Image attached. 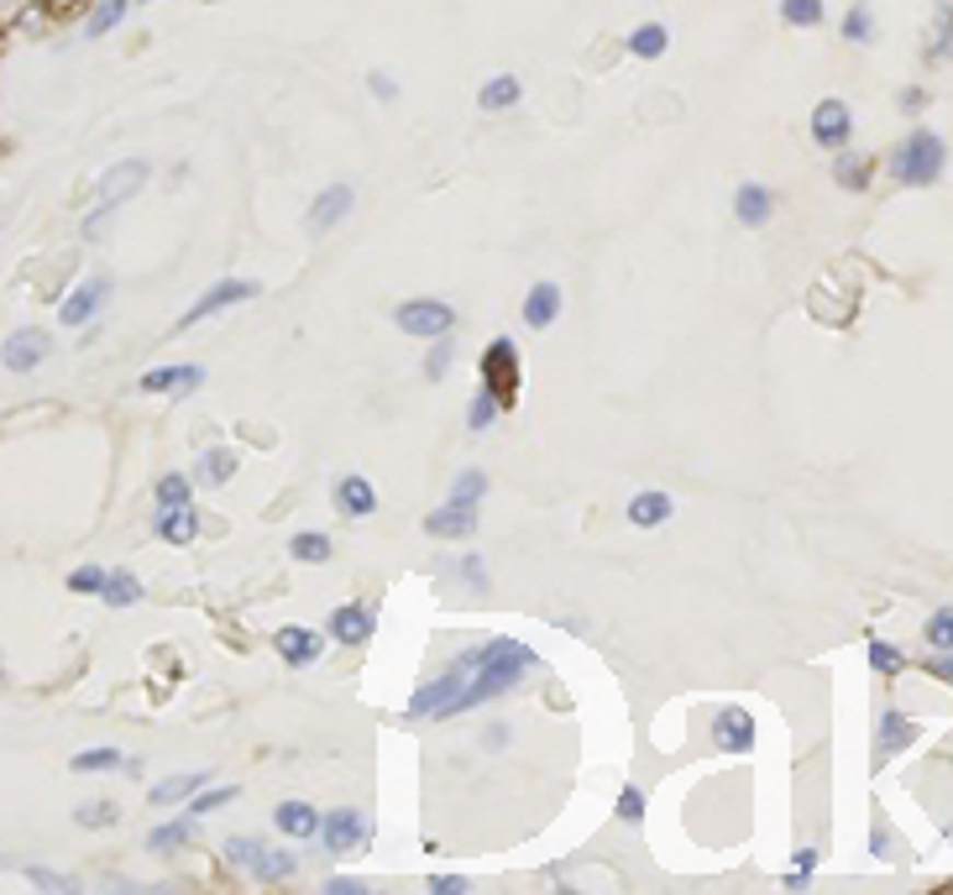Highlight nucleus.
<instances>
[{
	"label": "nucleus",
	"instance_id": "393cba45",
	"mask_svg": "<svg viewBox=\"0 0 953 895\" xmlns=\"http://www.w3.org/2000/svg\"><path fill=\"white\" fill-rule=\"evenodd\" d=\"M870 173H875V163H870L864 152H854V147L834 152V184L843 188V194H864V188H870Z\"/></svg>",
	"mask_w": 953,
	"mask_h": 895
},
{
	"label": "nucleus",
	"instance_id": "f03ea898",
	"mask_svg": "<svg viewBox=\"0 0 953 895\" xmlns=\"http://www.w3.org/2000/svg\"><path fill=\"white\" fill-rule=\"evenodd\" d=\"M885 168H891V184L928 188V184H938L943 168H949V141L938 137V131H928V126H911V131L891 147Z\"/></svg>",
	"mask_w": 953,
	"mask_h": 895
},
{
	"label": "nucleus",
	"instance_id": "13d9d810",
	"mask_svg": "<svg viewBox=\"0 0 953 895\" xmlns=\"http://www.w3.org/2000/svg\"><path fill=\"white\" fill-rule=\"evenodd\" d=\"M325 891L331 895H367V885H361V880H346V874H335V880H325Z\"/></svg>",
	"mask_w": 953,
	"mask_h": 895
},
{
	"label": "nucleus",
	"instance_id": "cd10ccee",
	"mask_svg": "<svg viewBox=\"0 0 953 895\" xmlns=\"http://www.w3.org/2000/svg\"><path fill=\"white\" fill-rule=\"evenodd\" d=\"M623 47H629V58H644V64H655V58H666L670 47V32L661 22H640L629 37H623Z\"/></svg>",
	"mask_w": 953,
	"mask_h": 895
},
{
	"label": "nucleus",
	"instance_id": "72a5a7b5",
	"mask_svg": "<svg viewBox=\"0 0 953 895\" xmlns=\"http://www.w3.org/2000/svg\"><path fill=\"white\" fill-rule=\"evenodd\" d=\"M131 5H137V0H100L95 11H90V22H84V37H90V43H100L105 32H116V26L126 22V11H131Z\"/></svg>",
	"mask_w": 953,
	"mask_h": 895
},
{
	"label": "nucleus",
	"instance_id": "4c0bfd02",
	"mask_svg": "<svg viewBox=\"0 0 953 895\" xmlns=\"http://www.w3.org/2000/svg\"><path fill=\"white\" fill-rule=\"evenodd\" d=\"M781 22L796 32H812V26L828 22V5L823 0H781Z\"/></svg>",
	"mask_w": 953,
	"mask_h": 895
},
{
	"label": "nucleus",
	"instance_id": "c85d7f7f",
	"mask_svg": "<svg viewBox=\"0 0 953 895\" xmlns=\"http://www.w3.org/2000/svg\"><path fill=\"white\" fill-rule=\"evenodd\" d=\"M294 870H299V859L294 853H278V848H257V859H252V880H263V885H278V880H294Z\"/></svg>",
	"mask_w": 953,
	"mask_h": 895
},
{
	"label": "nucleus",
	"instance_id": "7c9ffc66",
	"mask_svg": "<svg viewBox=\"0 0 953 895\" xmlns=\"http://www.w3.org/2000/svg\"><path fill=\"white\" fill-rule=\"evenodd\" d=\"M73 776H111V770H126V754L111 749V744H100V749H84L69 759Z\"/></svg>",
	"mask_w": 953,
	"mask_h": 895
},
{
	"label": "nucleus",
	"instance_id": "2f4dec72",
	"mask_svg": "<svg viewBox=\"0 0 953 895\" xmlns=\"http://www.w3.org/2000/svg\"><path fill=\"white\" fill-rule=\"evenodd\" d=\"M194 823H199V817L184 812V817H173V823L152 827V833H147V848H152V853H173V848H184L194 838Z\"/></svg>",
	"mask_w": 953,
	"mask_h": 895
},
{
	"label": "nucleus",
	"instance_id": "9d476101",
	"mask_svg": "<svg viewBox=\"0 0 953 895\" xmlns=\"http://www.w3.org/2000/svg\"><path fill=\"white\" fill-rule=\"evenodd\" d=\"M331 639L335 644H352V650H361V644H372V634H378V612L361 608V603H341V608L331 612Z\"/></svg>",
	"mask_w": 953,
	"mask_h": 895
},
{
	"label": "nucleus",
	"instance_id": "58836bf2",
	"mask_svg": "<svg viewBox=\"0 0 953 895\" xmlns=\"http://www.w3.org/2000/svg\"><path fill=\"white\" fill-rule=\"evenodd\" d=\"M498 414H503V403L482 388V393H472V403H467V429H472V435H487V429L498 424Z\"/></svg>",
	"mask_w": 953,
	"mask_h": 895
},
{
	"label": "nucleus",
	"instance_id": "de8ad7c7",
	"mask_svg": "<svg viewBox=\"0 0 953 895\" xmlns=\"http://www.w3.org/2000/svg\"><path fill=\"white\" fill-rule=\"evenodd\" d=\"M26 885H37V891H58V895L79 891V880H69V874H53V870H43V864H32V870H26Z\"/></svg>",
	"mask_w": 953,
	"mask_h": 895
},
{
	"label": "nucleus",
	"instance_id": "a19ab883",
	"mask_svg": "<svg viewBox=\"0 0 953 895\" xmlns=\"http://www.w3.org/2000/svg\"><path fill=\"white\" fill-rule=\"evenodd\" d=\"M922 644H928V650H953V608L928 612V623H922Z\"/></svg>",
	"mask_w": 953,
	"mask_h": 895
},
{
	"label": "nucleus",
	"instance_id": "bf43d9fd",
	"mask_svg": "<svg viewBox=\"0 0 953 895\" xmlns=\"http://www.w3.org/2000/svg\"><path fill=\"white\" fill-rule=\"evenodd\" d=\"M870 848H875L881 859H891V827H885V817H875V833H870Z\"/></svg>",
	"mask_w": 953,
	"mask_h": 895
},
{
	"label": "nucleus",
	"instance_id": "412c9836",
	"mask_svg": "<svg viewBox=\"0 0 953 895\" xmlns=\"http://www.w3.org/2000/svg\"><path fill=\"white\" fill-rule=\"evenodd\" d=\"M525 100V84H519V73H493V79H482V90H476V105L487 111V116H503V111H514Z\"/></svg>",
	"mask_w": 953,
	"mask_h": 895
},
{
	"label": "nucleus",
	"instance_id": "4468645a",
	"mask_svg": "<svg viewBox=\"0 0 953 895\" xmlns=\"http://www.w3.org/2000/svg\"><path fill=\"white\" fill-rule=\"evenodd\" d=\"M917 744V723L906 718L902 707H885L881 712V728H875V759H896L902 749H911Z\"/></svg>",
	"mask_w": 953,
	"mask_h": 895
},
{
	"label": "nucleus",
	"instance_id": "8fccbe9b",
	"mask_svg": "<svg viewBox=\"0 0 953 895\" xmlns=\"http://www.w3.org/2000/svg\"><path fill=\"white\" fill-rule=\"evenodd\" d=\"M257 848H263V838H226V864H237V870H252Z\"/></svg>",
	"mask_w": 953,
	"mask_h": 895
},
{
	"label": "nucleus",
	"instance_id": "20e7f679",
	"mask_svg": "<svg viewBox=\"0 0 953 895\" xmlns=\"http://www.w3.org/2000/svg\"><path fill=\"white\" fill-rule=\"evenodd\" d=\"M393 325L404 335H420V341H435V335H451L456 330V309L446 299H404L393 309Z\"/></svg>",
	"mask_w": 953,
	"mask_h": 895
},
{
	"label": "nucleus",
	"instance_id": "ddd939ff",
	"mask_svg": "<svg viewBox=\"0 0 953 895\" xmlns=\"http://www.w3.org/2000/svg\"><path fill=\"white\" fill-rule=\"evenodd\" d=\"M273 650H278V659H288L294 670H305V665H314V659L325 655V639L314 634V629H305V623H284V629L273 634Z\"/></svg>",
	"mask_w": 953,
	"mask_h": 895
},
{
	"label": "nucleus",
	"instance_id": "a18cd8bd",
	"mask_svg": "<svg viewBox=\"0 0 953 895\" xmlns=\"http://www.w3.org/2000/svg\"><path fill=\"white\" fill-rule=\"evenodd\" d=\"M817 859H823V853H817V848H812V844H802V848H796V870L786 874V891H796V895L807 891V885H812V870H817Z\"/></svg>",
	"mask_w": 953,
	"mask_h": 895
},
{
	"label": "nucleus",
	"instance_id": "ea45409f",
	"mask_svg": "<svg viewBox=\"0 0 953 895\" xmlns=\"http://www.w3.org/2000/svg\"><path fill=\"white\" fill-rule=\"evenodd\" d=\"M487 497V471H476V467H467L461 477L451 482V497L446 503H467V508H476Z\"/></svg>",
	"mask_w": 953,
	"mask_h": 895
},
{
	"label": "nucleus",
	"instance_id": "e2e57ef3",
	"mask_svg": "<svg viewBox=\"0 0 953 895\" xmlns=\"http://www.w3.org/2000/svg\"><path fill=\"white\" fill-rule=\"evenodd\" d=\"M0 676H5V670H0Z\"/></svg>",
	"mask_w": 953,
	"mask_h": 895
},
{
	"label": "nucleus",
	"instance_id": "b1692460",
	"mask_svg": "<svg viewBox=\"0 0 953 895\" xmlns=\"http://www.w3.org/2000/svg\"><path fill=\"white\" fill-rule=\"evenodd\" d=\"M670 514H676L670 493H655V487H644V493L629 497V524H634V529H661Z\"/></svg>",
	"mask_w": 953,
	"mask_h": 895
},
{
	"label": "nucleus",
	"instance_id": "37998d69",
	"mask_svg": "<svg viewBox=\"0 0 953 895\" xmlns=\"http://www.w3.org/2000/svg\"><path fill=\"white\" fill-rule=\"evenodd\" d=\"M152 503H158V508H168V503H194V482L179 477V471H168L163 482L152 487Z\"/></svg>",
	"mask_w": 953,
	"mask_h": 895
},
{
	"label": "nucleus",
	"instance_id": "a878e982",
	"mask_svg": "<svg viewBox=\"0 0 953 895\" xmlns=\"http://www.w3.org/2000/svg\"><path fill=\"white\" fill-rule=\"evenodd\" d=\"M922 58H928V64H949L953 58V0H938V5H932V37H928V47H922Z\"/></svg>",
	"mask_w": 953,
	"mask_h": 895
},
{
	"label": "nucleus",
	"instance_id": "423d86ee",
	"mask_svg": "<svg viewBox=\"0 0 953 895\" xmlns=\"http://www.w3.org/2000/svg\"><path fill=\"white\" fill-rule=\"evenodd\" d=\"M807 131H812V141L823 147V152H843L849 141H854V111L843 105V100H817L812 105V116H807Z\"/></svg>",
	"mask_w": 953,
	"mask_h": 895
},
{
	"label": "nucleus",
	"instance_id": "4be33fe9",
	"mask_svg": "<svg viewBox=\"0 0 953 895\" xmlns=\"http://www.w3.org/2000/svg\"><path fill=\"white\" fill-rule=\"evenodd\" d=\"M519 314H525V325L529 330H550L555 325V314H561V283H535V288H529L525 294V309H519Z\"/></svg>",
	"mask_w": 953,
	"mask_h": 895
},
{
	"label": "nucleus",
	"instance_id": "49530a36",
	"mask_svg": "<svg viewBox=\"0 0 953 895\" xmlns=\"http://www.w3.org/2000/svg\"><path fill=\"white\" fill-rule=\"evenodd\" d=\"M451 335H435V341H429V356H425V377L429 382H440V377L451 372Z\"/></svg>",
	"mask_w": 953,
	"mask_h": 895
},
{
	"label": "nucleus",
	"instance_id": "9b49d317",
	"mask_svg": "<svg viewBox=\"0 0 953 895\" xmlns=\"http://www.w3.org/2000/svg\"><path fill=\"white\" fill-rule=\"evenodd\" d=\"M147 179H152V168H147L142 158H126V163L105 168V173H100V205H116V210H120V205H126V199H131Z\"/></svg>",
	"mask_w": 953,
	"mask_h": 895
},
{
	"label": "nucleus",
	"instance_id": "864d4df0",
	"mask_svg": "<svg viewBox=\"0 0 953 895\" xmlns=\"http://www.w3.org/2000/svg\"><path fill=\"white\" fill-rule=\"evenodd\" d=\"M111 220H116V205H95V210L84 215V231L79 236H84V241H100V236L111 231Z\"/></svg>",
	"mask_w": 953,
	"mask_h": 895
},
{
	"label": "nucleus",
	"instance_id": "473e14b6",
	"mask_svg": "<svg viewBox=\"0 0 953 895\" xmlns=\"http://www.w3.org/2000/svg\"><path fill=\"white\" fill-rule=\"evenodd\" d=\"M194 477H199V482H210V487L231 482V477H237V450H231V446L205 450V456H199V467H194Z\"/></svg>",
	"mask_w": 953,
	"mask_h": 895
},
{
	"label": "nucleus",
	"instance_id": "2eb2a0df",
	"mask_svg": "<svg viewBox=\"0 0 953 895\" xmlns=\"http://www.w3.org/2000/svg\"><path fill=\"white\" fill-rule=\"evenodd\" d=\"M425 535L429 540H472L476 535V508H467V503H446V508H435V514L425 518Z\"/></svg>",
	"mask_w": 953,
	"mask_h": 895
},
{
	"label": "nucleus",
	"instance_id": "6ab92c4d",
	"mask_svg": "<svg viewBox=\"0 0 953 895\" xmlns=\"http://www.w3.org/2000/svg\"><path fill=\"white\" fill-rule=\"evenodd\" d=\"M152 529H158V540H168V544H194L199 514H194V503H168V508H158Z\"/></svg>",
	"mask_w": 953,
	"mask_h": 895
},
{
	"label": "nucleus",
	"instance_id": "c756f323",
	"mask_svg": "<svg viewBox=\"0 0 953 895\" xmlns=\"http://www.w3.org/2000/svg\"><path fill=\"white\" fill-rule=\"evenodd\" d=\"M205 770H184V776H168V780H158L152 785V806H179V801H190L199 785H205Z\"/></svg>",
	"mask_w": 953,
	"mask_h": 895
},
{
	"label": "nucleus",
	"instance_id": "bb28decb",
	"mask_svg": "<svg viewBox=\"0 0 953 895\" xmlns=\"http://www.w3.org/2000/svg\"><path fill=\"white\" fill-rule=\"evenodd\" d=\"M273 823H278V833H288V838H314V833H320V812H314L310 801H278Z\"/></svg>",
	"mask_w": 953,
	"mask_h": 895
},
{
	"label": "nucleus",
	"instance_id": "f3484780",
	"mask_svg": "<svg viewBox=\"0 0 953 895\" xmlns=\"http://www.w3.org/2000/svg\"><path fill=\"white\" fill-rule=\"evenodd\" d=\"M205 367L199 362H179V367H152L137 377V393H173V388H199Z\"/></svg>",
	"mask_w": 953,
	"mask_h": 895
},
{
	"label": "nucleus",
	"instance_id": "0eeeda50",
	"mask_svg": "<svg viewBox=\"0 0 953 895\" xmlns=\"http://www.w3.org/2000/svg\"><path fill=\"white\" fill-rule=\"evenodd\" d=\"M482 382H487V393H493L503 409L514 403V393H519V352H514L508 335H498V341L482 352Z\"/></svg>",
	"mask_w": 953,
	"mask_h": 895
},
{
	"label": "nucleus",
	"instance_id": "6e6d98bb",
	"mask_svg": "<svg viewBox=\"0 0 953 895\" xmlns=\"http://www.w3.org/2000/svg\"><path fill=\"white\" fill-rule=\"evenodd\" d=\"M922 670H928L932 681H949L953 686V650H932V655L922 659Z\"/></svg>",
	"mask_w": 953,
	"mask_h": 895
},
{
	"label": "nucleus",
	"instance_id": "6e6552de",
	"mask_svg": "<svg viewBox=\"0 0 953 895\" xmlns=\"http://www.w3.org/2000/svg\"><path fill=\"white\" fill-rule=\"evenodd\" d=\"M314 838L325 844V853H357V848H367L372 827H367V817H361L357 806H335V812L320 817V833H314Z\"/></svg>",
	"mask_w": 953,
	"mask_h": 895
},
{
	"label": "nucleus",
	"instance_id": "79ce46f5",
	"mask_svg": "<svg viewBox=\"0 0 953 895\" xmlns=\"http://www.w3.org/2000/svg\"><path fill=\"white\" fill-rule=\"evenodd\" d=\"M231 801H237V785H210V791L199 785V791L190 796V812H194V817H210V812L231 806Z\"/></svg>",
	"mask_w": 953,
	"mask_h": 895
},
{
	"label": "nucleus",
	"instance_id": "a211bd4d",
	"mask_svg": "<svg viewBox=\"0 0 953 895\" xmlns=\"http://www.w3.org/2000/svg\"><path fill=\"white\" fill-rule=\"evenodd\" d=\"M335 508H341L346 518H372L378 514V493H372V482L357 477V471H346V477L335 482Z\"/></svg>",
	"mask_w": 953,
	"mask_h": 895
},
{
	"label": "nucleus",
	"instance_id": "052dcab7",
	"mask_svg": "<svg viewBox=\"0 0 953 895\" xmlns=\"http://www.w3.org/2000/svg\"><path fill=\"white\" fill-rule=\"evenodd\" d=\"M922 105H928V90H917V84L902 90V111H922Z\"/></svg>",
	"mask_w": 953,
	"mask_h": 895
},
{
	"label": "nucleus",
	"instance_id": "7ed1b4c3",
	"mask_svg": "<svg viewBox=\"0 0 953 895\" xmlns=\"http://www.w3.org/2000/svg\"><path fill=\"white\" fill-rule=\"evenodd\" d=\"M257 294H263V283H257V278H220V283H210V288L194 299V309H184V314H179V325H173V330L205 325V320H215L220 309H237V305H246V299H257Z\"/></svg>",
	"mask_w": 953,
	"mask_h": 895
},
{
	"label": "nucleus",
	"instance_id": "e433bc0d",
	"mask_svg": "<svg viewBox=\"0 0 953 895\" xmlns=\"http://www.w3.org/2000/svg\"><path fill=\"white\" fill-rule=\"evenodd\" d=\"M100 597H105L111 608H131V603H142V582H137L131 571H105V587H100Z\"/></svg>",
	"mask_w": 953,
	"mask_h": 895
},
{
	"label": "nucleus",
	"instance_id": "09e8293b",
	"mask_svg": "<svg viewBox=\"0 0 953 895\" xmlns=\"http://www.w3.org/2000/svg\"><path fill=\"white\" fill-rule=\"evenodd\" d=\"M456 576H461L476 597H487V565H482V555H461V561H456Z\"/></svg>",
	"mask_w": 953,
	"mask_h": 895
},
{
	"label": "nucleus",
	"instance_id": "c03bdc74",
	"mask_svg": "<svg viewBox=\"0 0 953 895\" xmlns=\"http://www.w3.org/2000/svg\"><path fill=\"white\" fill-rule=\"evenodd\" d=\"M116 801H84L79 812H73V823L79 827H90V833H100V827H116Z\"/></svg>",
	"mask_w": 953,
	"mask_h": 895
},
{
	"label": "nucleus",
	"instance_id": "f704fd0d",
	"mask_svg": "<svg viewBox=\"0 0 953 895\" xmlns=\"http://www.w3.org/2000/svg\"><path fill=\"white\" fill-rule=\"evenodd\" d=\"M864 659H870L875 676H896V670H906V650L902 644H891V639H864Z\"/></svg>",
	"mask_w": 953,
	"mask_h": 895
},
{
	"label": "nucleus",
	"instance_id": "39448f33",
	"mask_svg": "<svg viewBox=\"0 0 953 895\" xmlns=\"http://www.w3.org/2000/svg\"><path fill=\"white\" fill-rule=\"evenodd\" d=\"M48 356H53V335L43 325H22V330H11V335L0 341V367L16 372V377L37 372Z\"/></svg>",
	"mask_w": 953,
	"mask_h": 895
},
{
	"label": "nucleus",
	"instance_id": "dca6fc26",
	"mask_svg": "<svg viewBox=\"0 0 953 895\" xmlns=\"http://www.w3.org/2000/svg\"><path fill=\"white\" fill-rule=\"evenodd\" d=\"M713 744L723 754H749L755 749V723H749V712H739V707H723L713 723Z\"/></svg>",
	"mask_w": 953,
	"mask_h": 895
},
{
	"label": "nucleus",
	"instance_id": "3c124183",
	"mask_svg": "<svg viewBox=\"0 0 953 895\" xmlns=\"http://www.w3.org/2000/svg\"><path fill=\"white\" fill-rule=\"evenodd\" d=\"M619 823H629V827L644 823V791L640 785H623L619 791Z\"/></svg>",
	"mask_w": 953,
	"mask_h": 895
},
{
	"label": "nucleus",
	"instance_id": "680f3d73",
	"mask_svg": "<svg viewBox=\"0 0 953 895\" xmlns=\"http://www.w3.org/2000/svg\"><path fill=\"white\" fill-rule=\"evenodd\" d=\"M137 5H152V0H137Z\"/></svg>",
	"mask_w": 953,
	"mask_h": 895
},
{
	"label": "nucleus",
	"instance_id": "aec40b11",
	"mask_svg": "<svg viewBox=\"0 0 953 895\" xmlns=\"http://www.w3.org/2000/svg\"><path fill=\"white\" fill-rule=\"evenodd\" d=\"M734 215H739V226H770V215H776V188L739 184L734 188Z\"/></svg>",
	"mask_w": 953,
	"mask_h": 895
},
{
	"label": "nucleus",
	"instance_id": "1a4fd4ad",
	"mask_svg": "<svg viewBox=\"0 0 953 895\" xmlns=\"http://www.w3.org/2000/svg\"><path fill=\"white\" fill-rule=\"evenodd\" d=\"M105 299H111V278L105 273H95V278H84L73 294H64V305H58V320L69 330H90L100 320V309H105Z\"/></svg>",
	"mask_w": 953,
	"mask_h": 895
},
{
	"label": "nucleus",
	"instance_id": "f257e3e1",
	"mask_svg": "<svg viewBox=\"0 0 953 895\" xmlns=\"http://www.w3.org/2000/svg\"><path fill=\"white\" fill-rule=\"evenodd\" d=\"M525 670H535V650H529V644H519V639H508V634L482 639V644H476L472 676H467V691L456 697L451 718L456 712H472V707H482V702H493L503 691H514Z\"/></svg>",
	"mask_w": 953,
	"mask_h": 895
},
{
	"label": "nucleus",
	"instance_id": "c9c22d12",
	"mask_svg": "<svg viewBox=\"0 0 953 895\" xmlns=\"http://www.w3.org/2000/svg\"><path fill=\"white\" fill-rule=\"evenodd\" d=\"M331 535H320V529H305V535H294V540H288V555H294V561L299 565H320V561H331Z\"/></svg>",
	"mask_w": 953,
	"mask_h": 895
},
{
	"label": "nucleus",
	"instance_id": "5701e85b",
	"mask_svg": "<svg viewBox=\"0 0 953 895\" xmlns=\"http://www.w3.org/2000/svg\"><path fill=\"white\" fill-rule=\"evenodd\" d=\"M838 37L849 47H870L875 37H881V22H875V5L870 0H854L849 11H843V22H838Z\"/></svg>",
	"mask_w": 953,
	"mask_h": 895
},
{
	"label": "nucleus",
	"instance_id": "4d7b16f0",
	"mask_svg": "<svg viewBox=\"0 0 953 895\" xmlns=\"http://www.w3.org/2000/svg\"><path fill=\"white\" fill-rule=\"evenodd\" d=\"M461 891H467L461 874H429V895H461Z\"/></svg>",
	"mask_w": 953,
	"mask_h": 895
},
{
	"label": "nucleus",
	"instance_id": "f8f14e48",
	"mask_svg": "<svg viewBox=\"0 0 953 895\" xmlns=\"http://www.w3.org/2000/svg\"><path fill=\"white\" fill-rule=\"evenodd\" d=\"M352 205H357L352 184H325L320 194H314V205H310V215H305V226H310L314 236H325L331 226H341V220L352 215Z\"/></svg>",
	"mask_w": 953,
	"mask_h": 895
},
{
	"label": "nucleus",
	"instance_id": "5fc2aeb1",
	"mask_svg": "<svg viewBox=\"0 0 953 895\" xmlns=\"http://www.w3.org/2000/svg\"><path fill=\"white\" fill-rule=\"evenodd\" d=\"M367 90L378 94L382 105H393V100H399V79H393L388 69H372V73H367Z\"/></svg>",
	"mask_w": 953,
	"mask_h": 895
},
{
	"label": "nucleus",
	"instance_id": "603ef678",
	"mask_svg": "<svg viewBox=\"0 0 953 895\" xmlns=\"http://www.w3.org/2000/svg\"><path fill=\"white\" fill-rule=\"evenodd\" d=\"M100 587H105V565H79L69 576V592H84V597H100Z\"/></svg>",
	"mask_w": 953,
	"mask_h": 895
}]
</instances>
